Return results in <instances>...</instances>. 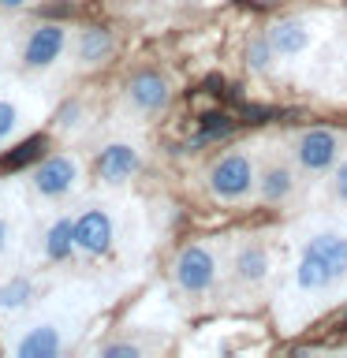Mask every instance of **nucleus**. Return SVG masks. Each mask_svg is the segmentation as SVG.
Segmentation results:
<instances>
[{
    "mask_svg": "<svg viewBox=\"0 0 347 358\" xmlns=\"http://www.w3.org/2000/svg\"><path fill=\"white\" fill-rule=\"evenodd\" d=\"M112 239H116V224H112V213L105 206H83L75 213V243L78 254L86 257H101L112 250Z\"/></svg>",
    "mask_w": 347,
    "mask_h": 358,
    "instance_id": "7",
    "label": "nucleus"
},
{
    "mask_svg": "<svg viewBox=\"0 0 347 358\" xmlns=\"http://www.w3.org/2000/svg\"><path fill=\"white\" fill-rule=\"evenodd\" d=\"M299 250H306L310 257H318V262L336 276V284H347V235L340 228H332V224L313 228L306 239H302Z\"/></svg>",
    "mask_w": 347,
    "mask_h": 358,
    "instance_id": "8",
    "label": "nucleus"
},
{
    "mask_svg": "<svg viewBox=\"0 0 347 358\" xmlns=\"http://www.w3.org/2000/svg\"><path fill=\"white\" fill-rule=\"evenodd\" d=\"M116 52V41H112V34L105 27H83L75 38V56L83 67H97L105 64L108 56Z\"/></svg>",
    "mask_w": 347,
    "mask_h": 358,
    "instance_id": "15",
    "label": "nucleus"
},
{
    "mask_svg": "<svg viewBox=\"0 0 347 358\" xmlns=\"http://www.w3.org/2000/svg\"><path fill=\"white\" fill-rule=\"evenodd\" d=\"M235 131V120L228 116V112H206V116L198 120V134L190 145H201V142H217V138H228V134Z\"/></svg>",
    "mask_w": 347,
    "mask_h": 358,
    "instance_id": "18",
    "label": "nucleus"
},
{
    "mask_svg": "<svg viewBox=\"0 0 347 358\" xmlns=\"http://www.w3.org/2000/svg\"><path fill=\"white\" fill-rule=\"evenodd\" d=\"M34 280L30 276H11L0 284V313H19V310H27L30 302H34Z\"/></svg>",
    "mask_w": 347,
    "mask_h": 358,
    "instance_id": "17",
    "label": "nucleus"
},
{
    "mask_svg": "<svg viewBox=\"0 0 347 358\" xmlns=\"http://www.w3.org/2000/svg\"><path fill=\"white\" fill-rule=\"evenodd\" d=\"M34 0H0V11H19V8H30Z\"/></svg>",
    "mask_w": 347,
    "mask_h": 358,
    "instance_id": "25",
    "label": "nucleus"
},
{
    "mask_svg": "<svg viewBox=\"0 0 347 358\" xmlns=\"http://www.w3.org/2000/svg\"><path fill=\"white\" fill-rule=\"evenodd\" d=\"M269 268H273V254L262 239H243L232 254V276L239 280L243 287H262L269 280Z\"/></svg>",
    "mask_w": 347,
    "mask_h": 358,
    "instance_id": "9",
    "label": "nucleus"
},
{
    "mask_svg": "<svg viewBox=\"0 0 347 358\" xmlns=\"http://www.w3.org/2000/svg\"><path fill=\"white\" fill-rule=\"evenodd\" d=\"M71 336L60 321H34V324H22V332L11 340V355L19 358H56L67 351Z\"/></svg>",
    "mask_w": 347,
    "mask_h": 358,
    "instance_id": "6",
    "label": "nucleus"
},
{
    "mask_svg": "<svg viewBox=\"0 0 347 358\" xmlns=\"http://www.w3.org/2000/svg\"><path fill=\"white\" fill-rule=\"evenodd\" d=\"M11 239H15V224H11L8 213H0V262L8 257V250H11Z\"/></svg>",
    "mask_w": 347,
    "mask_h": 358,
    "instance_id": "24",
    "label": "nucleus"
},
{
    "mask_svg": "<svg viewBox=\"0 0 347 358\" xmlns=\"http://www.w3.org/2000/svg\"><path fill=\"white\" fill-rule=\"evenodd\" d=\"M67 45H71V34H67L64 22H38V27L27 30L19 49V64L27 71H49L64 60Z\"/></svg>",
    "mask_w": 347,
    "mask_h": 358,
    "instance_id": "4",
    "label": "nucleus"
},
{
    "mask_svg": "<svg viewBox=\"0 0 347 358\" xmlns=\"http://www.w3.org/2000/svg\"><path fill=\"white\" fill-rule=\"evenodd\" d=\"M291 276H295V287L302 291V295H325V291L340 287L336 284V276L325 268L318 257H310L306 250H299L295 257V268H291Z\"/></svg>",
    "mask_w": 347,
    "mask_h": 358,
    "instance_id": "14",
    "label": "nucleus"
},
{
    "mask_svg": "<svg viewBox=\"0 0 347 358\" xmlns=\"http://www.w3.org/2000/svg\"><path fill=\"white\" fill-rule=\"evenodd\" d=\"M257 161L246 150H232L209 164V190L220 201H243L257 190Z\"/></svg>",
    "mask_w": 347,
    "mask_h": 358,
    "instance_id": "1",
    "label": "nucleus"
},
{
    "mask_svg": "<svg viewBox=\"0 0 347 358\" xmlns=\"http://www.w3.org/2000/svg\"><path fill=\"white\" fill-rule=\"evenodd\" d=\"M332 198L340 201V206H347V157H340L336 161V168H332Z\"/></svg>",
    "mask_w": 347,
    "mask_h": 358,
    "instance_id": "22",
    "label": "nucleus"
},
{
    "mask_svg": "<svg viewBox=\"0 0 347 358\" xmlns=\"http://www.w3.org/2000/svg\"><path fill=\"white\" fill-rule=\"evenodd\" d=\"M217 276H220V257H217V246L213 243H187L172 262L176 287L190 299L217 287Z\"/></svg>",
    "mask_w": 347,
    "mask_h": 358,
    "instance_id": "2",
    "label": "nucleus"
},
{
    "mask_svg": "<svg viewBox=\"0 0 347 358\" xmlns=\"http://www.w3.org/2000/svg\"><path fill=\"white\" fill-rule=\"evenodd\" d=\"M0 64H4V49H0Z\"/></svg>",
    "mask_w": 347,
    "mask_h": 358,
    "instance_id": "26",
    "label": "nucleus"
},
{
    "mask_svg": "<svg viewBox=\"0 0 347 358\" xmlns=\"http://www.w3.org/2000/svg\"><path fill=\"white\" fill-rule=\"evenodd\" d=\"M295 194V168L284 161H269L257 176V198L269 201V206H280Z\"/></svg>",
    "mask_w": 347,
    "mask_h": 358,
    "instance_id": "13",
    "label": "nucleus"
},
{
    "mask_svg": "<svg viewBox=\"0 0 347 358\" xmlns=\"http://www.w3.org/2000/svg\"><path fill=\"white\" fill-rule=\"evenodd\" d=\"M19 123H22V112H19V105H15V101H4V97H0V145L15 138Z\"/></svg>",
    "mask_w": 347,
    "mask_h": 358,
    "instance_id": "21",
    "label": "nucleus"
},
{
    "mask_svg": "<svg viewBox=\"0 0 347 358\" xmlns=\"http://www.w3.org/2000/svg\"><path fill=\"white\" fill-rule=\"evenodd\" d=\"M78 183H83V161H78L75 153H49V157H41L30 172L34 194L45 198V201L67 198L71 190H78Z\"/></svg>",
    "mask_w": 347,
    "mask_h": 358,
    "instance_id": "3",
    "label": "nucleus"
},
{
    "mask_svg": "<svg viewBox=\"0 0 347 358\" xmlns=\"http://www.w3.org/2000/svg\"><path fill=\"white\" fill-rule=\"evenodd\" d=\"M265 34H269V41H273V49H276V60H295V56H302L313 41V27H310V19H302V15L276 19Z\"/></svg>",
    "mask_w": 347,
    "mask_h": 358,
    "instance_id": "10",
    "label": "nucleus"
},
{
    "mask_svg": "<svg viewBox=\"0 0 347 358\" xmlns=\"http://www.w3.org/2000/svg\"><path fill=\"white\" fill-rule=\"evenodd\" d=\"M139 355H142V347L131 340H116V343L101 347V358H139Z\"/></svg>",
    "mask_w": 347,
    "mask_h": 358,
    "instance_id": "23",
    "label": "nucleus"
},
{
    "mask_svg": "<svg viewBox=\"0 0 347 358\" xmlns=\"http://www.w3.org/2000/svg\"><path fill=\"white\" fill-rule=\"evenodd\" d=\"M273 60H276V49H273V41H269V34L250 38V45H246V67L257 75H269L273 71Z\"/></svg>",
    "mask_w": 347,
    "mask_h": 358,
    "instance_id": "19",
    "label": "nucleus"
},
{
    "mask_svg": "<svg viewBox=\"0 0 347 358\" xmlns=\"http://www.w3.org/2000/svg\"><path fill=\"white\" fill-rule=\"evenodd\" d=\"M139 168H142V153H139V145H131V142H108L97 157V176L105 179L108 187L127 183Z\"/></svg>",
    "mask_w": 347,
    "mask_h": 358,
    "instance_id": "11",
    "label": "nucleus"
},
{
    "mask_svg": "<svg viewBox=\"0 0 347 358\" xmlns=\"http://www.w3.org/2000/svg\"><path fill=\"white\" fill-rule=\"evenodd\" d=\"M41 254L49 262H67L71 254H78V243H75V217H56L41 235Z\"/></svg>",
    "mask_w": 347,
    "mask_h": 358,
    "instance_id": "16",
    "label": "nucleus"
},
{
    "mask_svg": "<svg viewBox=\"0 0 347 358\" xmlns=\"http://www.w3.org/2000/svg\"><path fill=\"white\" fill-rule=\"evenodd\" d=\"M295 164L302 168L306 176H325L332 172L336 161L344 157V138L329 127H306L295 138Z\"/></svg>",
    "mask_w": 347,
    "mask_h": 358,
    "instance_id": "5",
    "label": "nucleus"
},
{
    "mask_svg": "<svg viewBox=\"0 0 347 358\" xmlns=\"http://www.w3.org/2000/svg\"><path fill=\"white\" fill-rule=\"evenodd\" d=\"M41 153H45V138H27L22 145H15V153L4 157V168H22L30 161H41Z\"/></svg>",
    "mask_w": 347,
    "mask_h": 358,
    "instance_id": "20",
    "label": "nucleus"
},
{
    "mask_svg": "<svg viewBox=\"0 0 347 358\" xmlns=\"http://www.w3.org/2000/svg\"><path fill=\"white\" fill-rule=\"evenodd\" d=\"M168 101H172V86H168V78L157 75V71H139L127 83V105L146 112V116L168 108Z\"/></svg>",
    "mask_w": 347,
    "mask_h": 358,
    "instance_id": "12",
    "label": "nucleus"
}]
</instances>
